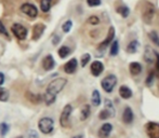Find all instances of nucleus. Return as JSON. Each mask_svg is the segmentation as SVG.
<instances>
[{
  "label": "nucleus",
  "mask_w": 159,
  "mask_h": 138,
  "mask_svg": "<svg viewBox=\"0 0 159 138\" xmlns=\"http://www.w3.org/2000/svg\"><path fill=\"white\" fill-rule=\"evenodd\" d=\"M71 112H73V107L71 105H66V106L63 108L61 112V115H60V124H61L62 127H67L69 125V118L71 115Z\"/></svg>",
  "instance_id": "nucleus-6"
},
{
  "label": "nucleus",
  "mask_w": 159,
  "mask_h": 138,
  "mask_svg": "<svg viewBox=\"0 0 159 138\" xmlns=\"http://www.w3.org/2000/svg\"><path fill=\"white\" fill-rule=\"evenodd\" d=\"M138 49H139V41H136V40H133V41H131L129 44H128V46H127V51L129 53H131V54L135 53L136 51H138Z\"/></svg>",
  "instance_id": "nucleus-24"
},
{
  "label": "nucleus",
  "mask_w": 159,
  "mask_h": 138,
  "mask_svg": "<svg viewBox=\"0 0 159 138\" xmlns=\"http://www.w3.org/2000/svg\"><path fill=\"white\" fill-rule=\"evenodd\" d=\"M90 69H91V73H92L94 77H98V75L103 72V70H104V65H103V63H101L100 61H95L91 64Z\"/></svg>",
  "instance_id": "nucleus-14"
},
{
  "label": "nucleus",
  "mask_w": 159,
  "mask_h": 138,
  "mask_svg": "<svg viewBox=\"0 0 159 138\" xmlns=\"http://www.w3.org/2000/svg\"><path fill=\"white\" fill-rule=\"evenodd\" d=\"M117 11L119 14H121V16L122 17H128L129 16V13H130V10H129V8L128 6H119V8H117Z\"/></svg>",
  "instance_id": "nucleus-28"
},
{
  "label": "nucleus",
  "mask_w": 159,
  "mask_h": 138,
  "mask_svg": "<svg viewBox=\"0 0 159 138\" xmlns=\"http://www.w3.org/2000/svg\"><path fill=\"white\" fill-rule=\"evenodd\" d=\"M57 53H59V56L61 57V58H66V57L71 53V51L67 45H62L61 48L59 49Z\"/></svg>",
  "instance_id": "nucleus-22"
},
{
  "label": "nucleus",
  "mask_w": 159,
  "mask_h": 138,
  "mask_svg": "<svg viewBox=\"0 0 159 138\" xmlns=\"http://www.w3.org/2000/svg\"><path fill=\"white\" fill-rule=\"evenodd\" d=\"M114 37H115V29H114V27H111V28H109V30H108V34H107L106 39H105L104 41L100 44V46H98V51H100V50L104 51L105 49L108 46V44L113 41Z\"/></svg>",
  "instance_id": "nucleus-10"
},
{
  "label": "nucleus",
  "mask_w": 159,
  "mask_h": 138,
  "mask_svg": "<svg viewBox=\"0 0 159 138\" xmlns=\"http://www.w3.org/2000/svg\"><path fill=\"white\" fill-rule=\"evenodd\" d=\"M114 115H115V109H114L113 104L108 99H105V108L101 111V113L98 114V118L101 120H106L108 118H113Z\"/></svg>",
  "instance_id": "nucleus-7"
},
{
  "label": "nucleus",
  "mask_w": 159,
  "mask_h": 138,
  "mask_svg": "<svg viewBox=\"0 0 159 138\" xmlns=\"http://www.w3.org/2000/svg\"><path fill=\"white\" fill-rule=\"evenodd\" d=\"M134 119V115H133V111L130 107H126L124 110V114H122V120L126 124H131L132 121Z\"/></svg>",
  "instance_id": "nucleus-17"
},
{
  "label": "nucleus",
  "mask_w": 159,
  "mask_h": 138,
  "mask_svg": "<svg viewBox=\"0 0 159 138\" xmlns=\"http://www.w3.org/2000/svg\"><path fill=\"white\" fill-rule=\"evenodd\" d=\"M118 52H119V42H118L117 40H115V41H113V43H111V45L109 54H111V56H116V55L118 54Z\"/></svg>",
  "instance_id": "nucleus-25"
},
{
  "label": "nucleus",
  "mask_w": 159,
  "mask_h": 138,
  "mask_svg": "<svg viewBox=\"0 0 159 138\" xmlns=\"http://www.w3.org/2000/svg\"><path fill=\"white\" fill-rule=\"evenodd\" d=\"M129 70H130V73H131L132 75H138L139 73H141V71H142V66H141L140 63L133 62V63L130 64Z\"/></svg>",
  "instance_id": "nucleus-19"
},
{
  "label": "nucleus",
  "mask_w": 159,
  "mask_h": 138,
  "mask_svg": "<svg viewBox=\"0 0 159 138\" xmlns=\"http://www.w3.org/2000/svg\"><path fill=\"white\" fill-rule=\"evenodd\" d=\"M71 26H73V22H71L70 19H68V21H66L63 25H62V29H63L64 32H70Z\"/></svg>",
  "instance_id": "nucleus-32"
},
{
  "label": "nucleus",
  "mask_w": 159,
  "mask_h": 138,
  "mask_svg": "<svg viewBox=\"0 0 159 138\" xmlns=\"http://www.w3.org/2000/svg\"><path fill=\"white\" fill-rule=\"evenodd\" d=\"M0 35H4L6 37H9L8 30H7L6 26L3 25V23H2L1 21H0Z\"/></svg>",
  "instance_id": "nucleus-34"
},
{
  "label": "nucleus",
  "mask_w": 159,
  "mask_h": 138,
  "mask_svg": "<svg viewBox=\"0 0 159 138\" xmlns=\"http://www.w3.org/2000/svg\"><path fill=\"white\" fill-rule=\"evenodd\" d=\"M144 59L147 62L148 64H152L153 62L156 61V52L152 50L149 46L145 48V52H144Z\"/></svg>",
  "instance_id": "nucleus-16"
},
{
  "label": "nucleus",
  "mask_w": 159,
  "mask_h": 138,
  "mask_svg": "<svg viewBox=\"0 0 159 138\" xmlns=\"http://www.w3.org/2000/svg\"><path fill=\"white\" fill-rule=\"evenodd\" d=\"M67 84V80L65 78H57L52 80L48 84L46 88V92L43 95V101L47 106H51L57 99V96L60 92L64 88V86Z\"/></svg>",
  "instance_id": "nucleus-1"
},
{
  "label": "nucleus",
  "mask_w": 159,
  "mask_h": 138,
  "mask_svg": "<svg viewBox=\"0 0 159 138\" xmlns=\"http://www.w3.org/2000/svg\"><path fill=\"white\" fill-rule=\"evenodd\" d=\"M38 130L44 135L51 134L54 130V121L49 117H43L38 121Z\"/></svg>",
  "instance_id": "nucleus-2"
},
{
  "label": "nucleus",
  "mask_w": 159,
  "mask_h": 138,
  "mask_svg": "<svg viewBox=\"0 0 159 138\" xmlns=\"http://www.w3.org/2000/svg\"><path fill=\"white\" fill-rule=\"evenodd\" d=\"M77 67H78V61L76 58H71L70 61H68L66 64L64 65V71L68 75H71L74 73L76 70H77Z\"/></svg>",
  "instance_id": "nucleus-11"
},
{
  "label": "nucleus",
  "mask_w": 159,
  "mask_h": 138,
  "mask_svg": "<svg viewBox=\"0 0 159 138\" xmlns=\"http://www.w3.org/2000/svg\"><path fill=\"white\" fill-rule=\"evenodd\" d=\"M154 14H155V6L152 3H149V2H145L142 11L143 21L147 24H151L154 19Z\"/></svg>",
  "instance_id": "nucleus-4"
},
{
  "label": "nucleus",
  "mask_w": 159,
  "mask_h": 138,
  "mask_svg": "<svg viewBox=\"0 0 159 138\" xmlns=\"http://www.w3.org/2000/svg\"><path fill=\"white\" fill-rule=\"evenodd\" d=\"M148 36H149V39L153 41V43H155L156 45L159 46V37H158L157 32H151Z\"/></svg>",
  "instance_id": "nucleus-31"
},
{
  "label": "nucleus",
  "mask_w": 159,
  "mask_h": 138,
  "mask_svg": "<svg viewBox=\"0 0 159 138\" xmlns=\"http://www.w3.org/2000/svg\"><path fill=\"white\" fill-rule=\"evenodd\" d=\"M91 103L95 107L101 105V95H100V93H98V91H96V90L93 91L92 96H91Z\"/></svg>",
  "instance_id": "nucleus-23"
},
{
  "label": "nucleus",
  "mask_w": 159,
  "mask_h": 138,
  "mask_svg": "<svg viewBox=\"0 0 159 138\" xmlns=\"http://www.w3.org/2000/svg\"><path fill=\"white\" fill-rule=\"evenodd\" d=\"M54 66H55V61L53 58V56L51 54L47 55L43 58V61H42V67H43V69L46 71H50L54 68Z\"/></svg>",
  "instance_id": "nucleus-12"
},
{
  "label": "nucleus",
  "mask_w": 159,
  "mask_h": 138,
  "mask_svg": "<svg viewBox=\"0 0 159 138\" xmlns=\"http://www.w3.org/2000/svg\"><path fill=\"white\" fill-rule=\"evenodd\" d=\"M59 40H60V37H57V36H55L54 39L52 40L53 44H57V43H59Z\"/></svg>",
  "instance_id": "nucleus-39"
},
{
  "label": "nucleus",
  "mask_w": 159,
  "mask_h": 138,
  "mask_svg": "<svg viewBox=\"0 0 159 138\" xmlns=\"http://www.w3.org/2000/svg\"><path fill=\"white\" fill-rule=\"evenodd\" d=\"M89 6H98L101 4V0H87Z\"/></svg>",
  "instance_id": "nucleus-35"
},
{
  "label": "nucleus",
  "mask_w": 159,
  "mask_h": 138,
  "mask_svg": "<svg viewBox=\"0 0 159 138\" xmlns=\"http://www.w3.org/2000/svg\"><path fill=\"white\" fill-rule=\"evenodd\" d=\"M119 95L121 98L124 99H129L132 97V91L130 88H128L127 85H121L119 88Z\"/></svg>",
  "instance_id": "nucleus-18"
},
{
  "label": "nucleus",
  "mask_w": 159,
  "mask_h": 138,
  "mask_svg": "<svg viewBox=\"0 0 159 138\" xmlns=\"http://www.w3.org/2000/svg\"><path fill=\"white\" fill-rule=\"evenodd\" d=\"M111 131H113V125L111 123H104L101 126L100 131H98V137L100 138H107L111 135Z\"/></svg>",
  "instance_id": "nucleus-13"
},
{
  "label": "nucleus",
  "mask_w": 159,
  "mask_h": 138,
  "mask_svg": "<svg viewBox=\"0 0 159 138\" xmlns=\"http://www.w3.org/2000/svg\"><path fill=\"white\" fill-rule=\"evenodd\" d=\"M91 59V55L89 53H86L81 56V59H80V64H81V67H86L88 65V63Z\"/></svg>",
  "instance_id": "nucleus-29"
},
{
  "label": "nucleus",
  "mask_w": 159,
  "mask_h": 138,
  "mask_svg": "<svg viewBox=\"0 0 159 138\" xmlns=\"http://www.w3.org/2000/svg\"><path fill=\"white\" fill-rule=\"evenodd\" d=\"M9 130H10V126H9V124H7L6 122H2V123L0 124V133H1L2 136L8 134Z\"/></svg>",
  "instance_id": "nucleus-30"
},
{
  "label": "nucleus",
  "mask_w": 159,
  "mask_h": 138,
  "mask_svg": "<svg viewBox=\"0 0 159 138\" xmlns=\"http://www.w3.org/2000/svg\"><path fill=\"white\" fill-rule=\"evenodd\" d=\"M153 80H154V73H151V75H148V78H147V80H146V83L149 85V84H151V82L153 81Z\"/></svg>",
  "instance_id": "nucleus-36"
},
{
  "label": "nucleus",
  "mask_w": 159,
  "mask_h": 138,
  "mask_svg": "<svg viewBox=\"0 0 159 138\" xmlns=\"http://www.w3.org/2000/svg\"><path fill=\"white\" fill-rule=\"evenodd\" d=\"M27 97L33 104H39L42 101V96L40 94H32V93H28Z\"/></svg>",
  "instance_id": "nucleus-27"
},
{
  "label": "nucleus",
  "mask_w": 159,
  "mask_h": 138,
  "mask_svg": "<svg viewBox=\"0 0 159 138\" xmlns=\"http://www.w3.org/2000/svg\"><path fill=\"white\" fill-rule=\"evenodd\" d=\"M44 30H46V26H44L43 24H41V23L36 24L33 28V40L40 39V37L42 36Z\"/></svg>",
  "instance_id": "nucleus-15"
},
{
  "label": "nucleus",
  "mask_w": 159,
  "mask_h": 138,
  "mask_svg": "<svg viewBox=\"0 0 159 138\" xmlns=\"http://www.w3.org/2000/svg\"><path fill=\"white\" fill-rule=\"evenodd\" d=\"M4 83V75L2 72H0V85Z\"/></svg>",
  "instance_id": "nucleus-37"
},
{
  "label": "nucleus",
  "mask_w": 159,
  "mask_h": 138,
  "mask_svg": "<svg viewBox=\"0 0 159 138\" xmlns=\"http://www.w3.org/2000/svg\"><path fill=\"white\" fill-rule=\"evenodd\" d=\"M52 1L53 0H41L40 1V9H41L42 12L47 13L50 11L51 6H52Z\"/></svg>",
  "instance_id": "nucleus-20"
},
{
  "label": "nucleus",
  "mask_w": 159,
  "mask_h": 138,
  "mask_svg": "<svg viewBox=\"0 0 159 138\" xmlns=\"http://www.w3.org/2000/svg\"><path fill=\"white\" fill-rule=\"evenodd\" d=\"M88 23L89 24H92V25H98V24L100 23V19H98L96 15H92V16L89 17Z\"/></svg>",
  "instance_id": "nucleus-33"
},
{
  "label": "nucleus",
  "mask_w": 159,
  "mask_h": 138,
  "mask_svg": "<svg viewBox=\"0 0 159 138\" xmlns=\"http://www.w3.org/2000/svg\"><path fill=\"white\" fill-rule=\"evenodd\" d=\"M156 67L159 70V54L158 53H156Z\"/></svg>",
  "instance_id": "nucleus-38"
},
{
  "label": "nucleus",
  "mask_w": 159,
  "mask_h": 138,
  "mask_svg": "<svg viewBox=\"0 0 159 138\" xmlns=\"http://www.w3.org/2000/svg\"><path fill=\"white\" fill-rule=\"evenodd\" d=\"M15 138H23V136H19V137H15Z\"/></svg>",
  "instance_id": "nucleus-40"
},
{
  "label": "nucleus",
  "mask_w": 159,
  "mask_h": 138,
  "mask_svg": "<svg viewBox=\"0 0 159 138\" xmlns=\"http://www.w3.org/2000/svg\"><path fill=\"white\" fill-rule=\"evenodd\" d=\"M9 97H10L9 91L0 85V101H8Z\"/></svg>",
  "instance_id": "nucleus-26"
},
{
  "label": "nucleus",
  "mask_w": 159,
  "mask_h": 138,
  "mask_svg": "<svg viewBox=\"0 0 159 138\" xmlns=\"http://www.w3.org/2000/svg\"><path fill=\"white\" fill-rule=\"evenodd\" d=\"M11 32H12V34L14 35L19 40L26 39L27 34H28L27 28H26L25 26L22 25V24H19V23H15L11 26Z\"/></svg>",
  "instance_id": "nucleus-5"
},
{
  "label": "nucleus",
  "mask_w": 159,
  "mask_h": 138,
  "mask_svg": "<svg viewBox=\"0 0 159 138\" xmlns=\"http://www.w3.org/2000/svg\"><path fill=\"white\" fill-rule=\"evenodd\" d=\"M117 84V78H116L115 75H109L107 77H105L104 79L101 82V85H102V88L105 91L106 93H111L113 92L114 88Z\"/></svg>",
  "instance_id": "nucleus-3"
},
{
  "label": "nucleus",
  "mask_w": 159,
  "mask_h": 138,
  "mask_svg": "<svg viewBox=\"0 0 159 138\" xmlns=\"http://www.w3.org/2000/svg\"><path fill=\"white\" fill-rule=\"evenodd\" d=\"M21 11L24 13L25 15L30 16V19H35L38 15V9L35 4L30 3V2H26V3H23L21 6Z\"/></svg>",
  "instance_id": "nucleus-8"
},
{
  "label": "nucleus",
  "mask_w": 159,
  "mask_h": 138,
  "mask_svg": "<svg viewBox=\"0 0 159 138\" xmlns=\"http://www.w3.org/2000/svg\"><path fill=\"white\" fill-rule=\"evenodd\" d=\"M90 112H91L90 106H89V105H84L81 109V112H80V120H81V121L87 120L89 118V115H90Z\"/></svg>",
  "instance_id": "nucleus-21"
},
{
  "label": "nucleus",
  "mask_w": 159,
  "mask_h": 138,
  "mask_svg": "<svg viewBox=\"0 0 159 138\" xmlns=\"http://www.w3.org/2000/svg\"><path fill=\"white\" fill-rule=\"evenodd\" d=\"M145 132L149 138H159V123L148 122L145 125Z\"/></svg>",
  "instance_id": "nucleus-9"
}]
</instances>
